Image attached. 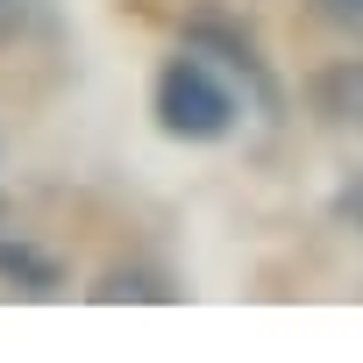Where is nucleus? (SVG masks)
<instances>
[{
    "mask_svg": "<svg viewBox=\"0 0 363 363\" xmlns=\"http://www.w3.org/2000/svg\"><path fill=\"white\" fill-rule=\"evenodd\" d=\"M150 114H157V128H164L171 143H228L235 121L250 114V100H242V86H235L214 57H200V50L178 43V57L157 65Z\"/></svg>",
    "mask_w": 363,
    "mask_h": 363,
    "instance_id": "nucleus-1",
    "label": "nucleus"
},
{
    "mask_svg": "<svg viewBox=\"0 0 363 363\" xmlns=\"http://www.w3.org/2000/svg\"><path fill=\"white\" fill-rule=\"evenodd\" d=\"M178 43L200 50V57H214V65L242 86L250 114H264V121H278V114H285V86H278V72H271L264 43H257L235 15H221V8H193V15H186V36H178Z\"/></svg>",
    "mask_w": 363,
    "mask_h": 363,
    "instance_id": "nucleus-2",
    "label": "nucleus"
},
{
    "mask_svg": "<svg viewBox=\"0 0 363 363\" xmlns=\"http://www.w3.org/2000/svg\"><path fill=\"white\" fill-rule=\"evenodd\" d=\"M0 278H8L15 292H29V299H57V292H65L57 257H43V250H36V242H22L15 228H0Z\"/></svg>",
    "mask_w": 363,
    "mask_h": 363,
    "instance_id": "nucleus-3",
    "label": "nucleus"
},
{
    "mask_svg": "<svg viewBox=\"0 0 363 363\" xmlns=\"http://www.w3.org/2000/svg\"><path fill=\"white\" fill-rule=\"evenodd\" d=\"M86 299H93V306H121V299L178 306V285H171L164 271H150V264H114V271H100V285H86Z\"/></svg>",
    "mask_w": 363,
    "mask_h": 363,
    "instance_id": "nucleus-4",
    "label": "nucleus"
},
{
    "mask_svg": "<svg viewBox=\"0 0 363 363\" xmlns=\"http://www.w3.org/2000/svg\"><path fill=\"white\" fill-rule=\"evenodd\" d=\"M313 107L335 121V128H363V57H342L313 79Z\"/></svg>",
    "mask_w": 363,
    "mask_h": 363,
    "instance_id": "nucleus-5",
    "label": "nucleus"
},
{
    "mask_svg": "<svg viewBox=\"0 0 363 363\" xmlns=\"http://www.w3.org/2000/svg\"><path fill=\"white\" fill-rule=\"evenodd\" d=\"M313 15H320L328 29H349V36H363V0H313Z\"/></svg>",
    "mask_w": 363,
    "mask_h": 363,
    "instance_id": "nucleus-6",
    "label": "nucleus"
},
{
    "mask_svg": "<svg viewBox=\"0 0 363 363\" xmlns=\"http://www.w3.org/2000/svg\"><path fill=\"white\" fill-rule=\"evenodd\" d=\"M342 214H349V221L363 228V171H356V178H349V186H342Z\"/></svg>",
    "mask_w": 363,
    "mask_h": 363,
    "instance_id": "nucleus-7",
    "label": "nucleus"
},
{
    "mask_svg": "<svg viewBox=\"0 0 363 363\" xmlns=\"http://www.w3.org/2000/svg\"><path fill=\"white\" fill-rule=\"evenodd\" d=\"M15 22H22V0H0V36H8Z\"/></svg>",
    "mask_w": 363,
    "mask_h": 363,
    "instance_id": "nucleus-8",
    "label": "nucleus"
}]
</instances>
